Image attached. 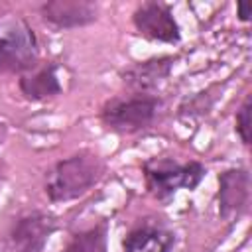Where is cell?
<instances>
[{"label": "cell", "instance_id": "1", "mask_svg": "<svg viewBox=\"0 0 252 252\" xmlns=\"http://www.w3.org/2000/svg\"><path fill=\"white\" fill-rule=\"evenodd\" d=\"M106 165L93 150H79L59 159L45 173V195L51 203H65L89 193L104 175Z\"/></svg>", "mask_w": 252, "mask_h": 252}, {"label": "cell", "instance_id": "2", "mask_svg": "<svg viewBox=\"0 0 252 252\" xmlns=\"http://www.w3.org/2000/svg\"><path fill=\"white\" fill-rule=\"evenodd\" d=\"M142 171L148 193L161 203L169 201L177 189H197L205 177V165L201 161L179 163L173 158H152L144 161Z\"/></svg>", "mask_w": 252, "mask_h": 252}, {"label": "cell", "instance_id": "3", "mask_svg": "<svg viewBox=\"0 0 252 252\" xmlns=\"http://www.w3.org/2000/svg\"><path fill=\"white\" fill-rule=\"evenodd\" d=\"M161 110V98L156 94L134 93L130 96H114L100 108V122L116 134H136L150 128Z\"/></svg>", "mask_w": 252, "mask_h": 252}, {"label": "cell", "instance_id": "4", "mask_svg": "<svg viewBox=\"0 0 252 252\" xmlns=\"http://www.w3.org/2000/svg\"><path fill=\"white\" fill-rule=\"evenodd\" d=\"M39 43L35 32L24 22H14L0 35V75H24L37 65Z\"/></svg>", "mask_w": 252, "mask_h": 252}, {"label": "cell", "instance_id": "5", "mask_svg": "<svg viewBox=\"0 0 252 252\" xmlns=\"http://www.w3.org/2000/svg\"><path fill=\"white\" fill-rule=\"evenodd\" d=\"M55 230L57 217L47 211H28L10 224L4 240V252H43Z\"/></svg>", "mask_w": 252, "mask_h": 252}, {"label": "cell", "instance_id": "6", "mask_svg": "<svg viewBox=\"0 0 252 252\" xmlns=\"http://www.w3.org/2000/svg\"><path fill=\"white\" fill-rule=\"evenodd\" d=\"M132 24L146 39L161 41V43H177L181 39L179 24L173 16V10L165 2H142L134 14Z\"/></svg>", "mask_w": 252, "mask_h": 252}, {"label": "cell", "instance_id": "7", "mask_svg": "<svg viewBox=\"0 0 252 252\" xmlns=\"http://www.w3.org/2000/svg\"><path fill=\"white\" fill-rule=\"evenodd\" d=\"M39 16L57 30H75L96 22L98 4L91 0H49L39 6Z\"/></svg>", "mask_w": 252, "mask_h": 252}, {"label": "cell", "instance_id": "8", "mask_svg": "<svg viewBox=\"0 0 252 252\" xmlns=\"http://www.w3.org/2000/svg\"><path fill=\"white\" fill-rule=\"evenodd\" d=\"M250 205V173L232 167L219 175V213L224 220L240 219Z\"/></svg>", "mask_w": 252, "mask_h": 252}, {"label": "cell", "instance_id": "9", "mask_svg": "<svg viewBox=\"0 0 252 252\" xmlns=\"http://www.w3.org/2000/svg\"><path fill=\"white\" fill-rule=\"evenodd\" d=\"M173 63H175L173 55H159V57H152L146 61H138L126 67L120 73V79L134 93L152 94V91H156L169 77Z\"/></svg>", "mask_w": 252, "mask_h": 252}, {"label": "cell", "instance_id": "10", "mask_svg": "<svg viewBox=\"0 0 252 252\" xmlns=\"http://www.w3.org/2000/svg\"><path fill=\"white\" fill-rule=\"evenodd\" d=\"M175 246V234L158 222H142L134 226L124 242V252H171Z\"/></svg>", "mask_w": 252, "mask_h": 252}, {"label": "cell", "instance_id": "11", "mask_svg": "<svg viewBox=\"0 0 252 252\" xmlns=\"http://www.w3.org/2000/svg\"><path fill=\"white\" fill-rule=\"evenodd\" d=\"M18 87H20V93L24 94V98H28L32 102L49 100V98L61 94V91H63L59 77H57L55 63H43L41 67L35 65L32 71H28L20 77Z\"/></svg>", "mask_w": 252, "mask_h": 252}, {"label": "cell", "instance_id": "12", "mask_svg": "<svg viewBox=\"0 0 252 252\" xmlns=\"http://www.w3.org/2000/svg\"><path fill=\"white\" fill-rule=\"evenodd\" d=\"M63 252H108V222L100 220L91 228L73 232Z\"/></svg>", "mask_w": 252, "mask_h": 252}, {"label": "cell", "instance_id": "13", "mask_svg": "<svg viewBox=\"0 0 252 252\" xmlns=\"http://www.w3.org/2000/svg\"><path fill=\"white\" fill-rule=\"evenodd\" d=\"M236 134L240 136L244 146L250 144V96H244L236 112Z\"/></svg>", "mask_w": 252, "mask_h": 252}, {"label": "cell", "instance_id": "14", "mask_svg": "<svg viewBox=\"0 0 252 252\" xmlns=\"http://www.w3.org/2000/svg\"><path fill=\"white\" fill-rule=\"evenodd\" d=\"M236 12H238L236 16H238L240 22L246 24V22L250 20V4H246V2H238V4H236Z\"/></svg>", "mask_w": 252, "mask_h": 252}, {"label": "cell", "instance_id": "15", "mask_svg": "<svg viewBox=\"0 0 252 252\" xmlns=\"http://www.w3.org/2000/svg\"><path fill=\"white\" fill-rule=\"evenodd\" d=\"M6 134H8L6 124H4V122H0V146H2V144H4V140H6Z\"/></svg>", "mask_w": 252, "mask_h": 252}]
</instances>
